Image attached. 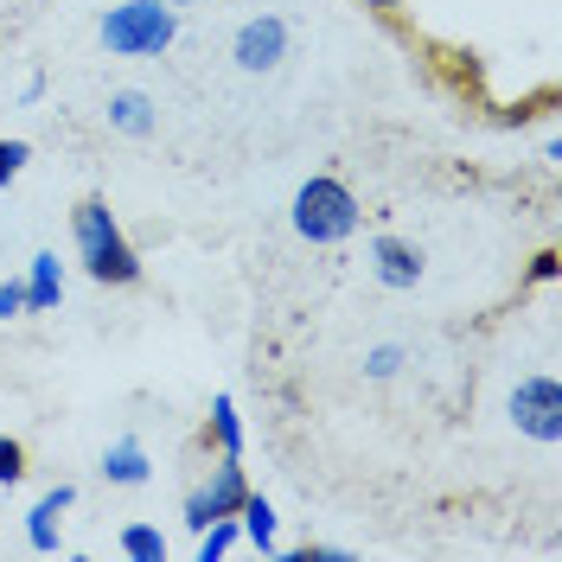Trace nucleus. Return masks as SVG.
<instances>
[{
  "label": "nucleus",
  "mask_w": 562,
  "mask_h": 562,
  "mask_svg": "<svg viewBox=\"0 0 562 562\" xmlns=\"http://www.w3.org/2000/svg\"><path fill=\"white\" fill-rule=\"evenodd\" d=\"M70 237H77V262H83L90 281H103V288H135L140 281V256L122 237V224H115V211L103 199H83L70 211Z\"/></svg>",
  "instance_id": "f257e3e1"
},
{
  "label": "nucleus",
  "mask_w": 562,
  "mask_h": 562,
  "mask_svg": "<svg viewBox=\"0 0 562 562\" xmlns=\"http://www.w3.org/2000/svg\"><path fill=\"white\" fill-rule=\"evenodd\" d=\"M288 217H294V237H301V244L333 249V244H346L351 231L364 224V205H358V192H351L346 179L314 173V179H301V192H294Z\"/></svg>",
  "instance_id": "f03ea898"
},
{
  "label": "nucleus",
  "mask_w": 562,
  "mask_h": 562,
  "mask_svg": "<svg viewBox=\"0 0 562 562\" xmlns=\"http://www.w3.org/2000/svg\"><path fill=\"white\" fill-rule=\"evenodd\" d=\"M97 38H103L109 58H160L179 38V7H167V0H122V7L103 13Z\"/></svg>",
  "instance_id": "7ed1b4c3"
},
{
  "label": "nucleus",
  "mask_w": 562,
  "mask_h": 562,
  "mask_svg": "<svg viewBox=\"0 0 562 562\" xmlns=\"http://www.w3.org/2000/svg\"><path fill=\"white\" fill-rule=\"evenodd\" d=\"M505 416H512V428H518V435L543 441V448H557V441H562V384L550 378V371L518 378V384H512V396H505Z\"/></svg>",
  "instance_id": "20e7f679"
},
{
  "label": "nucleus",
  "mask_w": 562,
  "mask_h": 562,
  "mask_svg": "<svg viewBox=\"0 0 562 562\" xmlns=\"http://www.w3.org/2000/svg\"><path fill=\"white\" fill-rule=\"evenodd\" d=\"M244 454H217V467H211L199 486L186 492V525L192 530H205L211 518H237V505H244Z\"/></svg>",
  "instance_id": "39448f33"
},
{
  "label": "nucleus",
  "mask_w": 562,
  "mask_h": 562,
  "mask_svg": "<svg viewBox=\"0 0 562 562\" xmlns=\"http://www.w3.org/2000/svg\"><path fill=\"white\" fill-rule=\"evenodd\" d=\"M231 58H237V70H249V77L276 70L281 58H288V20H281V13H256V20H244L237 38H231Z\"/></svg>",
  "instance_id": "423d86ee"
},
{
  "label": "nucleus",
  "mask_w": 562,
  "mask_h": 562,
  "mask_svg": "<svg viewBox=\"0 0 562 562\" xmlns=\"http://www.w3.org/2000/svg\"><path fill=\"white\" fill-rule=\"evenodd\" d=\"M371 269H378V281H384V288L409 294V288L422 281V269H428V262H422V249H416V244H403V237H378V244H371Z\"/></svg>",
  "instance_id": "0eeeda50"
},
{
  "label": "nucleus",
  "mask_w": 562,
  "mask_h": 562,
  "mask_svg": "<svg viewBox=\"0 0 562 562\" xmlns=\"http://www.w3.org/2000/svg\"><path fill=\"white\" fill-rule=\"evenodd\" d=\"M70 505H77V486H52L33 512H26V543H33L38 557H58V525H65Z\"/></svg>",
  "instance_id": "6e6552de"
},
{
  "label": "nucleus",
  "mask_w": 562,
  "mask_h": 562,
  "mask_svg": "<svg viewBox=\"0 0 562 562\" xmlns=\"http://www.w3.org/2000/svg\"><path fill=\"white\" fill-rule=\"evenodd\" d=\"M20 288H26V314H52V307L65 301V269H58V256H33L26 276H20Z\"/></svg>",
  "instance_id": "1a4fd4ad"
},
{
  "label": "nucleus",
  "mask_w": 562,
  "mask_h": 562,
  "mask_svg": "<svg viewBox=\"0 0 562 562\" xmlns=\"http://www.w3.org/2000/svg\"><path fill=\"white\" fill-rule=\"evenodd\" d=\"M109 128L128 140H147L154 135V97L147 90H115L109 97Z\"/></svg>",
  "instance_id": "9d476101"
},
{
  "label": "nucleus",
  "mask_w": 562,
  "mask_h": 562,
  "mask_svg": "<svg viewBox=\"0 0 562 562\" xmlns=\"http://www.w3.org/2000/svg\"><path fill=\"white\" fill-rule=\"evenodd\" d=\"M147 473H154V460H147V448H140L135 435L109 441V454H103V480L109 486H147Z\"/></svg>",
  "instance_id": "9b49d317"
},
{
  "label": "nucleus",
  "mask_w": 562,
  "mask_h": 562,
  "mask_svg": "<svg viewBox=\"0 0 562 562\" xmlns=\"http://www.w3.org/2000/svg\"><path fill=\"white\" fill-rule=\"evenodd\" d=\"M237 525H244V543H249V550L276 557V505H269L262 492H244V505H237Z\"/></svg>",
  "instance_id": "f8f14e48"
},
{
  "label": "nucleus",
  "mask_w": 562,
  "mask_h": 562,
  "mask_svg": "<svg viewBox=\"0 0 562 562\" xmlns=\"http://www.w3.org/2000/svg\"><path fill=\"white\" fill-rule=\"evenodd\" d=\"M205 441L217 448V454H244V416H237V396H211Z\"/></svg>",
  "instance_id": "ddd939ff"
},
{
  "label": "nucleus",
  "mask_w": 562,
  "mask_h": 562,
  "mask_svg": "<svg viewBox=\"0 0 562 562\" xmlns=\"http://www.w3.org/2000/svg\"><path fill=\"white\" fill-rule=\"evenodd\" d=\"M115 550H122L128 562H167V537H160L154 525H122Z\"/></svg>",
  "instance_id": "4468645a"
},
{
  "label": "nucleus",
  "mask_w": 562,
  "mask_h": 562,
  "mask_svg": "<svg viewBox=\"0 0 562 562\" xmlns=\"http://www.w3.org/2000/svg\"><path fill=\"white\" fill-rule=\"evenodd\" d=\"M237 543H244V525H237V518H211V525L199 530V562H224Z\"/></svg>",
  "instance_id": "2eb2a0df"
},
{
  "label": "nucleus",
  "mask_w": 562,
  "mask_h": 562,
  "mask_svg": "<svg viewBox=\"0 0 562 562\" xmlns=\"http://www.w3.org/2000/svg\"><path fill=\"white\" fill-rule=\"evenodd\" d=\"M396 371H403V346H371L364 351V378H371V384H390Z\"/></svg>",
  "instance_id": "dca6fc26"
},
{
  "label": "nucleus",
  "mask_w": 562,
  "mask_h": 562,
  "mask_svg": "<svg viewBox=\"0 0 562 562\" xmlns=\"http://www.w3.org/2000/svg\"><path fill=\"white\" fill-rule=\"evenodd\" d=\"M26 160H33V147H26L20 135H7V140H0V192H7L13 179L26 173Z\"/></svg>",
  "instance_id": "f3484780"
},
{
  "label": "nucleus",
  "mask_w": 562,
  "mask_h": 562,
  "mask_svg": "<svg viewBox=\"0 0 562 562\" xmlns=\"http://www.w3.org/2000/svg\"><path fill=\"white\" fill-rule=\"evenodd\" d=\"M26 480V448L13 435H0V486H20Z\"/></svg>",
  "instance_id": "a211bd4d"
},
{
  "label": "nucleus",
  "mask_w": 562,
  "mask_h": 562,
  "mask_svg": "<svg viewBox=\"0 0 562 562\" xmlns=\"http://www.w3.org/2000/svg\"><path fill=\"white\" fill-rule=\"evenodd\" d=\"M26 314V288L20 281H0V319H20Z\"/></svg>",
  "instance_id": "6ab92c4d"
},
{
  "label": "nucleus",
  "mask_w": 562,
  "mask_h": 562,
  "mask_svg": "<svg viewBox=\"0 0 562 562\" xmlns=\"http://www.w3.org/2000/svg\"><path fill=\"white\" fill-rule=\"evenodd\" d=\"M530 281H557V249H543V256L530 262Z\"/></svg>",
  "instance_id": "aec40b11"
},
{
  "label": "nucleus",
  "mask_w": 562,
  "mask_h": 562,
  "mask_svg": "<svg viewBox=\"0 0 562 562\" xmlns=\"http://www.w3.org/2000/svg\"><path fill=\"white\" fill-rule=\"evenodd\" d=\"M364 7H378V13H403V0H364Z\"/></svg>",
  "instance_id": "412c9836"
},
{
  "label": "nucleus",
  "mask_w": 562,
  "mask_h": 562,
  "mask_svg": "<svg viewBox=\"0 0 562 562\" xmlns=\"http://www.w3.org/2000/svg\"><path fill=\"white\" fill-rule=\"evenodd\" d=\"M167 7H192V0H167Z\"/></svg>",
  "instance_id": "4be33fe9"
}]
</instances>
